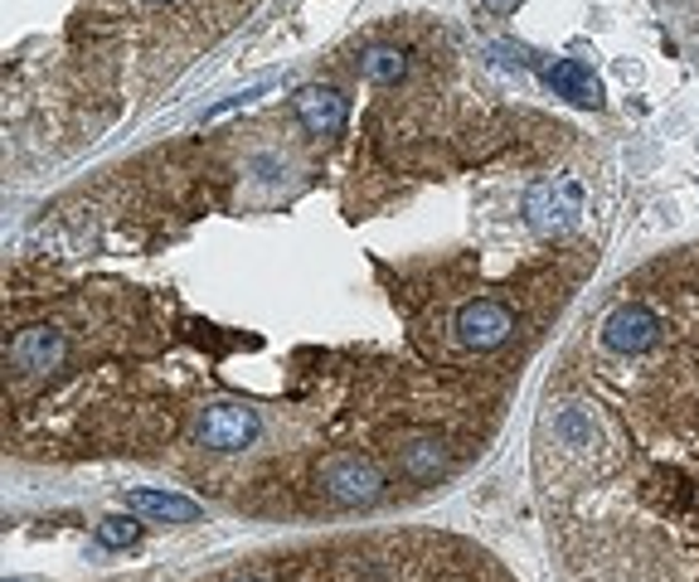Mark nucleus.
Returning <instances> with one entry per match:
<instances>
[{
  "instance_id": "nucleus-1",
  "label": "nucleus",
  "mask_w": 699,
  "mask_h": 582,
  "mask_svg": "<svg viewBox=\"0 0 699 582\" xmlns=\"http://www.w3.org/2000/svg\"><path fill=\"white\" fill-rule=\"evenodd\" d=\"M558 582H699V243L622 277L534 417Z\"/></svg>"
},
{
  "instance_id": "nucleus-2",
  "label": "nucleus",
  "mask_w": 699,
  "mask_h": 582,
  "mask_svg": "<svg viewBox=\"0 0 699 582\" xmlns=\"http://www.w3.org/2000/svg\"><path fill=\"white\" fill-rule=\"evenodd\" d=\"M176 582H525L486 544L447 530H360L239 554Z\"/></svg>"
},
{
  "instance_id": "nucleus-3",
  "label": "nucleus",
  "mask_w": 699,
  "mask_h": 582,
  "mask_svg": "<svg viewBox=\"0 0 699 582\" xmlns=\"http://www.w3.org/2000/svg\"><path fill=\"white\" fill-rule=\"evenodd\" d=\"M263 437V417L249 403H204L190 417V441L214 457H239Z\"/></svg>"
},
{
  "instance_id": "nucleus-4",
  "label": "nucleus",
  "mask_w": 699,
  "mask_h": 582,
  "mask_svg": "<svg viewBox=\"0 0 699 582\" xmlns=\"http://www.w3.org/2000/svg\"><path fill=\"white\" fill-rule=\"evenodd\" d=\"M515 326H520V316H515L510 301L477 296V301H467V306L451 311L447 340L457 344V350H467V354H491V350H501V344L515 336Z\"/></svg>"
},
{
  "instance_id": "nucleus-5",
  "label": "nucleus",
  "mask_w": 699,
  "mask_h": 582,
  "mask_svg": "<svg viewBox=\"0 0 699 582\" xmlns=\"http://www.w3.org/2000/svg\"><path fill=\"white\" fill-rule=\"evenodd\" d=\"M297 117H301V126H306L311 136H346V122H350V102L340 97L336 88H301L297 93Z\"/></svg>"
},
{
  "instance_id": "nucleus-6",
  "label": "nucleus",
  "mask_w": 699,
  "mask_h": 582,
  "mask_svg": "<svg viewBox=\"0 0 699 582\" xmlns=\"http://www.w3.org/2000/svg\"><path fill=\"white\" fill-rule=\"evenodd\" d=\"M126 505L136 514H150V520H166V524H200L204 510L185 495H166V490H150V485H132L126 490Z\"/></svg>"
},
{
  "instance_id": "nucleus-7",
  "label": "nucleus",
  "mask_w": 699,
  "mask_h": 582,
  "mask_svg": "<svg viewBox=\"0 0 699 582\" xmlns=\"http://www.w3.org/2000/svg\"><path fill=\"white\" fill-rule=\"evenodd\" d=\"M544 83H550L558 97L578 102V107H602V83L578 59H554L550 69H544Z\"/></svg>"
},
{
  "instance_id": "nucleus-8",
  "label": "nucleus",
  "mask_w": 699,
  "mask_h": 582,
  "mask_svg": "<svg viewBox=\"0 0 699 582\" xmlns=\"http://www.w3.org/2000/svg\"><path fill=\"white\" fill-rule=\"evenodd\" d=\"M354 69H360V78L394 88V83L408 73V59H403V49H394V45H374V49H364L360 59H354Z\"/></svg>"
},
{
  "instance_id": "nucleus-9",
  "label": "nucleus",
  "mask_w": 699,
  "mask_h": 582,
  "mask_svg": "<svg viewBox=\"0 0 699 582\" xmlns=\"http://www.w3.org/2000/svg\"><path fill=\"white\" fill-rule=\"evenodd\" d=\"M98 534H103V544H112V548L122 544L126 548V544H136V534H142V530H136V520H103Z\"/></svg>"
},
{
  "instance_id": "nucleus-10",
  "label": "nucleus",
  "mask_w": 699,
  "mask_h": 582,
  "mask_svg": "<svg viewBox=\"0 0 699 582\" xmlns=\"http://www.w3.org/2000/svg\"><path fill=\"white\" fill-rule=\"evenodd\" d=\"M481 5H486V10H491V15H510V10H515V5H520V0H481Z\"/></svg>"
}]
</instances>
